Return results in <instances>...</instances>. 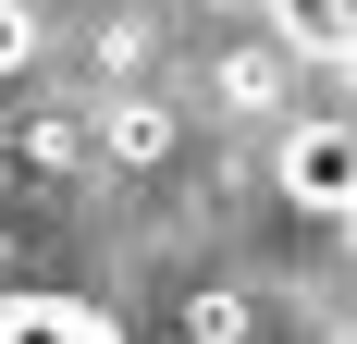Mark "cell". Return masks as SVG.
<instances>
[{"label": "cell", "instance_id": "5", "mask_svg": "<svg viewBox=\"0 0 357 344\" xmlns=\"http://www.w3.org/2000/svg\"><path fill=\"white\" fill-rule=\"evenodd\" d=\"M25 37H37V13H0V74L25 62Z\"/></svg>", "mask_w": 357, "mask_h": 344}, {"label": "cell", "instance_id": "2", "mask_svg": "<svg viewBox=\"0 0 357 344\" xmlns=\"http://www.w3.org/2000/svg\"><path fill=\"white\" fill-rule=\"evenodd\" d=\"M0 344H123L86 295H0Z\"/></svg>", "mask_w": 357, "mask_h": 344}, {"label": "cell", "instance_id": "1", "mask_svg": "<svg viewBox=\"0 0 357 344\" xmlns=\"http://www.w3.org/2000/svg\"><path fill=\"white\" fill-rule=\"evenodd\" d=\"M284 197L308 209V221H345L357 209V136L345 123H296L284 136Z\"/></svg>", "mask_w": 357, "mask_h": 344}, {"label": "cell", "instance_id": "3", "mask_svg": "<svg viewBox=\"0 0 357 344\" xmlns=\"http://www.w3.org/2000/svg\"><path fill=\"white\" fill-rule=\"evenodd\" d=\"M185 332H197V344H247L259 320H247V295H197V308H185Z\"/></svg>", "mask_w": 357, "mask_h": 344}, {"label": "cell", "instance_id": "4", "mask_svg": "<svg viewBox=\"0 0 357 344\" xmlns=\"http://www.w3.org/2000/svg\"><path fill=\"white\" fill-rule=\"evenodd\" d=\"M160 148H173L160 111H111V160H160Z\"/></svg>", "mask_w": 357, "mask_h": 344}]
</instances>
